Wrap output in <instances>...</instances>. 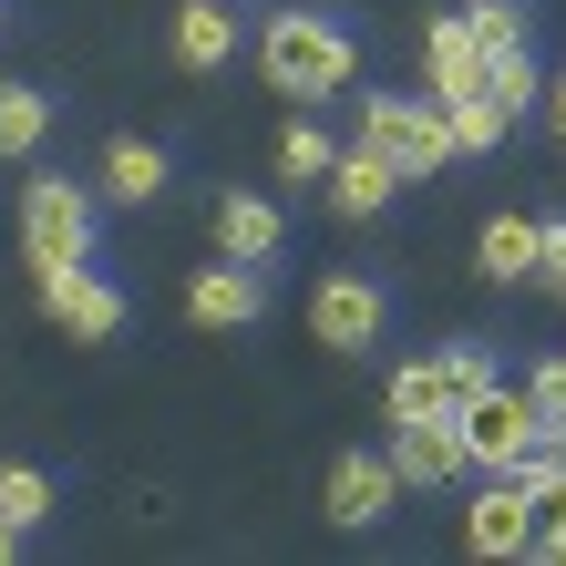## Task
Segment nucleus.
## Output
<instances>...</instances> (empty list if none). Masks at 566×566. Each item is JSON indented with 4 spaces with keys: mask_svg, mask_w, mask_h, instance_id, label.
I'll use <instances>...</instances> for the list:
<instances>
[{
    "mask_svg": "<svg viewBox=\"0 0 566 566\" xmlns=\"http://www.w3.org/2000/svg\"><path fill=\"white\" fill-rule=\"evenodd\" d=\"M443 124H453V145H463V155H494V145L515 135V114L494 104V93H453V104H443Z\"/></svg>",
    "mask_w": 566,
    "mask_h": 566,
    "instance_id": "19",
    "label": "nucleus"
},
{
    "mask_svg": "<svg viewBox=\"0 0 566 566\" xmlns=\"http://www.w3.org/2000/svg\"><path fill=\"white\" fill-rule=\"evenodd\" d=\"M186 319L196 329H258L269 319V279H258L248 258H217V269L186 279Z\"/></svg>",
    "mask_w": 566,
    "mask_h": 566,
    "instance_id": "9",
    "label": "nucleus"
},
{
    "mask_svg": "<svg viewBox=\"0 0 566 566\" xmlns=\"http://www.w3.org/2000/svg\"><path fill=\"white\" fill-rule=\"evenodd\" d=\"M536 238H546V217H484L474 269L484 279H536Z\"/></svg>",
    "mask_w": 566,
    "mask_h": 566,
    "instance_id": "17",
    "label": "nucleus"
},
{
    "mask_svg": "<svg viewBox=\"0 0 566 566\" xmlns=\"http://www.w3.org/2000/svg\"><path fill=\"white\" fill-rule=\"evenodd\" d=\"M217 248L248 258V269H269V258L289 248V217L269 207V196H238V186H227V196H217Z\"/></svg>",
    "mask_w": 566,
    "mask_h": 566,
    "instance_id": "16",
    "label": "nucleus"
},
{
    "mask_svg": "<svg viewBox=\"0 0 566 566\" xmlns=\"http://www.w3.org/2000/svg\"><path fill=\"white\" fill-rule=\"evenodd\" d=\"M536 494H525L515 474H494L484 494H474V505H463V546H474V556H525V546H536Z\"/></svg>",
    "mask_w": 566,
    "mask_h": 566,
    "instance_id": "10",
    "label": "nucleus"
},
{
    "mask_svg": "<svg viewBox=\"0 0 566 566\" xmlns=\"http://www.w3.org/2000/svg\"><path fill=\"white\" fill-rule=\"evenodd\" d=\"M0 21H11V0H0Z\"/></svg>",
    "mask_w": 566,
    "mask_h": 566,
    "instance_id": "29",
    "label": "nucleus"
},
{
    "mask_svg": "<svg viewBox=\"0 0 566 566\" xmlns=\"http://www.w3.org/2000/svg\"><path fill=\"white\" fill-rule=\"evenodd\" d=\"M484 93L505 114H525V104H546V62H536V42H515V52H494V73H484Z\"/></svg>",
    "mask_w": 566,
    "mask_h": 566,
    "instance_id": "21",
    "label": "nucleus"
},
{
    "mask_svg": "<svg viewBox=\"0 0 566 566\" xmlns=\"http://www.w3.org/2000/svg\"><path fill=\"white\" fill-rule=\"evenodd\" d=\"M258 73H269V93H289V104H329V93L360 83V42H350L340 11H269Z\"/></svg>",
    "mask_w": 566,
    "mask_h": 566,
    "instance_id": "1",
    "label": "nucleus"
},
{
    "mask_svg": "<svg viewBox=\"0 0 566 566\" xmlns=\"http://www.w3.org/2000/svg\"><path fill=\"white\" fill-rule=\"evenodd\" d=\"M474 402V381L453 371V350H422V360H402V371L381 381V412L391 422H443V412H463Z\"/></svg>",
    "mask_w": 566,
    "mask_h": 566,
    "instance_id": "11",
    "label": "nucleus"
},
{
    "mask_svg": "<svg viewBox=\"0 0 566 566\" xmlns=\"http://www.w3.org/2000/svg\"><path fill=\"white\" fill-rule=\"evenodd\" d=\"M453 422H463V443H474V474H505V463L536 443V402H525V391H505V381H484Z\"/></svg>",
    "mask_w": 566,
    "mask_h": 566,
    "instance_id": "7",
    "label": "nucleus"
},
{
    "mask_svg": "<svg viewBox=\"0 0 566 566\" xmlns=\"http://www.w3.org/2000/svg\"><path fill=\"white\" fill-rule=\"evenodd\" d=\"M525 556H546V566H566V515H556V505L536 515V546H525Z\"/></svg>",
    "mask_w": 566,
    "mask_h": 566,
    "instance_id": "26",
    "label": "nucleus"
},
{
    "mask_svg": "<svg viewBox=\"0 0 566 566\" xmlns=\"http://www.w3.org/2000/svg\"><path fill=\"white\" fill-rule=\"evenodd\" d=\"M381 329H391V289H381L371 269H329V279L310 289V340H319V350L360 360Z\"/></svg>",
    "mask_w": 566,
    "mask_h": 566,
    "instance_id": "4",
    "label": "nucleus"
},
{
    "mask_svg": "<svg viewBox=\"0 0 566 566\" xmlns=\"http://www.w3.org/2000/svg\"><path fill=\"white\" fill-rule=\"evenodd\" d=\"M360 135L402 165V176H443L463 155L453 124H443V93H360Z\"/></svg>",
    "mask_w": 566,
    "mask_h": 566,
    "instance_id": "2",
    "label": "nucleus"
},
{
    "mask_svg": "<svg viewBox=\"0 0 566 566\" xmlns=\"http://www.w3.org/2000/svg\"><path fill=\"white\" fill-rule=\"evenodd\" d=\"M11 556H21V525H11V515H0V566H11Z\"/></svg>",
    "mask_w": 566,
    "mask_h": 566,
    "instance_id": "28",
    "label": "nucleus"
},
{
    "mask_svg": "<svg viewBox=\"0 0 566 566\" xmlns=\"http://www.w3.org/2000/svg\"><path fill=\"white\" fill-rule=\"evenodd\" d=\"M42 310L73 329V340H114L124 329V289L93 269V258H42Z\"/></svg>",
    "mask_w": 566,
    "mask_h": 566,
    "instance_id": "5",
    "label": "nucleus"
},
{
    "mask_svg": "<svg viewBox=\"0 0 566 566\" xmlns=\"http://www.w3.org/2000/svg\"><path fill=\"white\" fill-rule=\"evenodd\" d=\"M556 515H566V505H556Z\"/></svg>",
    "mask_w": 566,
    "mask_h": 566,
    "instance_id": "30",
    "label": "nucleus"
},
{
    "mask_svg": "<svg viewBox=\"0 0 566 566\" xmlns=\"http://www.w3.org/2000/svg\"><path fill=\"white\" fill-rule=\"evenodd\" d=\"M402 186H412V176H402V165H391L371 135H360V145H340V155H329V176H319L329 217H350V227H371V217H381V207H391Z\"/></svg>",
    "mask_w": 566,
    "mask_h": 566,
    "instance_id": "8",
    "label": "nucleus"
},
{
    "mask_svg": "<svg viewBox=\"0 0 566 566\" xmlns=\"http://www.w3.org/2000/svg\"><path fill=\"white\" fill-rule=\"evenodd\" d=\"M52 505H62V494H52L42 463H0V515H11L21 536H31V525H52Z\"/></svg>",
    "mask_w": 566,
    "mask_h": 566,
    "instance_id": "20",
    "label": "nucleus"
},
{
    "mask_svg": "<svg viewBox=\"0 0 566 566\" xmlns=\"http://www.w3.org/2000/svg\"><path fill=\"white\" fill-rule=\"evenodd\" d=\"M422 73H432V93H484V73H494V52L474 42V21L463 11H432V31H422Z\"/></svg>",
    "mask_w": 566,
    "mask_h": 566,
    "instance_id": "14",
    "label": "nucleus"
},
{
    "mask_svg": "<svg viewBox=\"0 0 566 566\" xmlns=\"http://www.w3.org/2000/svg\"><path fill=\"white\" fill-rule=\"evenodd\" d=\"M525 402H536V432H546V443H566V350H556V360H536Z\"/></svg>",
    "mask_w": 566,
    "mask_h": 566,
    "instance_id": "23",
    "label": "nucleus"
},
{
    "mask_svg": "<svg viewBox=\"0 0 566 566\" xmlns=\"http://www.w3.org/2000/svg\"><path fill=\"white\" fill-rule=\"evenodd\" d=\"M42 145H52V93L0 83V155H42Z\"/></svg>",
    "mask_w": 566,
    "mask_h": 566,
    "instance_id": "18",
    "label": "nucleus"
},
{
    "mask_svg": "<svg viewBox=\"0 0 566 566\" xmlns=\"http://www.w3.org/2000/svg\"><path fill=\"white\" fill-rule=\"evenodd\" d=\"M93 227H104V196L73 186V176H31L21 186V248H31V269L42 258H93Z\"/></svg>",
    "mask_w": 566,
    "mask_h": 566,
    "instance_id": "3",
    "label": "nucleus"
},
{
    "mask_svg": "<svg viewBox=\"0 0 566 566\" xmlns=\"http://www.w3.org/2000/svg\"><path fill=\"white\" fill-rule=\"evenodd\" d=\"M391 463H402V484H463L474 474V443H463V422H391Z\"/></svg>",
    "mask_w": 566,
    "mask_h": 566,
    "instance_id": "12",
    "label": "nucleus"
},
{
    "mask_svg": "<svg viewBox=\"0 0 566 566\" xmlns=\"http://www.w3.org/2000/svg\"><path fill=\"white\" fill-rule=\"evenodd\" d=\"M546 124L566 135V73H546Z\"/></svg>",
    "mask_w": 566,
    "mask_h": 566,
    "instance_id": "27",
    "label": "nucleus"
},
{
    "mask_svg": "<svg viewBox=\"0 0 566 566\" xmlns=\"http://www.w3.org/2000/svg\"><path fill=\"white\" fill-rule=\"evenodd\" d=\"M238 62V0H186L176 11V73H227Z\"/></svg>",
    "mask_w": 566,
    "mask_h": 566,
    "instance_id": "15",
    "label": "nucleus"
},
{
    "mask_svg": "<svg viewBox=\"0 0 566 566\" xmlns=\"http://www.w3.org/2000/svg\"><path fill=\"white\" fill-rule=\"evenodd\" d=\"M536 279L566 298V217H546V238H536Z\"/></svg>",
    "mask_w": 566,
    "mask_h": 566,
    "instance_id": "24",
    "label": "nucleus"
},
{
    "mask_svg": "<svg viewBox=\"0 0 566 566\" xmlns=\"http://www.w3.org/2000/svg\"><path fill=\"white\" fill-rule=\"evenodd\" d=\"M443 350H453V371H463V381H474V391L494 381V350H484V340H443Z\"/></svg>",
    "mask_w": 566,
    "mask_h": 566,
    "instance_id": "25",
    "label": "nucleus"
},
{
    "mask_svg": "<svg viewBox=\"0 0 566 566\" xmlns=\"http://www.w3.org/2000/svg\"><path fill=\"white\" fill-rule=\"evenodd\" d=\"M319 505H329L340 536H371V525L402 505V463H391V453H340V463H329V484H319Z\"/></svg>",
    "mask_w": 566,
    "mask_h": 566,
    "instance_id": "6",
    "label": "nucleus"
},
{
    "mask_svg": "<svg viewBox=\"0 0 566 566\" xmlns=\"http://www.w3.org/2000/svg\"><path fill=\"white\" fill-rule=\"evenodd\" d=\"M165 186H176V155L145 145V135H114L104 165H93V196H104V207H155Z\"/></svg>",
    "mask_w": 566,
    "mask_h": 566,
    "instance_id": "13",
    "label": "nucleus"
},
{
    "mask_svg": "<svg viewBox=\"0 0 566 566\" xmlns=\"http://www.w3.org/2000/svg\"><path fill=\"white\" fill-rule=\"evenodd\" d=\"M329 155H340V145H329V124H289V135H279V176L289 186H319Z\"/></svg>",
    "mask_w": 566,
    "mask_h": 566,
    "instance_id": "22",
    "label": "nucleus"
}]
</instances>
